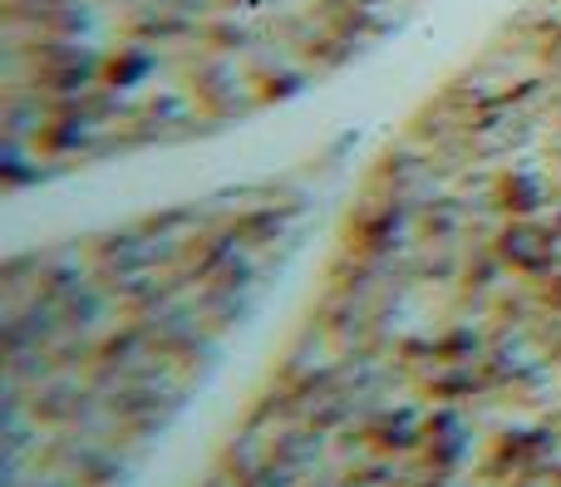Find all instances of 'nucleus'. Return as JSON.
<instances>
[{
	"label": "nucleus",
	"instance_id": "f257e3e1",
	"mask_svg": "<svg viewBox=\"0 0 561 487\" xmlns=\"http://www.w3.org/2000/svg\"><path fill=\"white\" fill-rule=\"evenodd\" d=\"M414 0H10V163L163 143L306 89Z\"/></svg>",
	"mask_w": 561,
	"mask_h": 487
}]
</instances>
